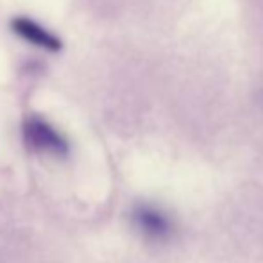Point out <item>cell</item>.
<instances>
[{
  "instance_id": "6da1fadb",
  "label": "cell",
  "mask_w": 263,
  "mask_h": 263,
  "mask_svg": "<svg viewBox=\"0 0 263 263\" xmlns=\"http://www.w3.org/2000/svg\"><path fill=\"white\" fill-rule=\"evenodd\" d=\"M24 138L29 149L36 153L52 154V156H66L68 154V143L55 129L50 127L45 120L38 117H31L24 124Z\"/></svg>"
},
{
  "instance_id": "7a4b0ae2",
  "label": "cell",
  "mask_w": 263,
  "mask_h": 263,
  "mask_svg": "<svg viewBox=\"0 0 263 263\" xmlns=\"http://www.w3.org/2000/svg\"><path fill=\"white\" fill-rule=\"evenodd\" d=\"M133 218H135V224L140 228V231L149 236V238L163 240L170 235V222L156 208L140 206V208L135 210Z\"/></svg>"
},
{
  "instance_id": "3957f363",
  "label": "cell",
  "mask_w": 263,
  "mask_h": 263,
  "mask_svg": "<svg viewBox=\"0 0 263 263\" xmlns=\"http://www.w3.org/2000/svg\"><path fill=\"white\" fill-rule=\"evenodd\" d=\"M13 29L16 34H20L24 40H27L29 43L42 47L47 50H59L61 49V42L55 38L54 34H50L49 31H45L43 27H40L36 22L27 20V18H16L13 22Z\"/></svg>"
}]
</instances>
